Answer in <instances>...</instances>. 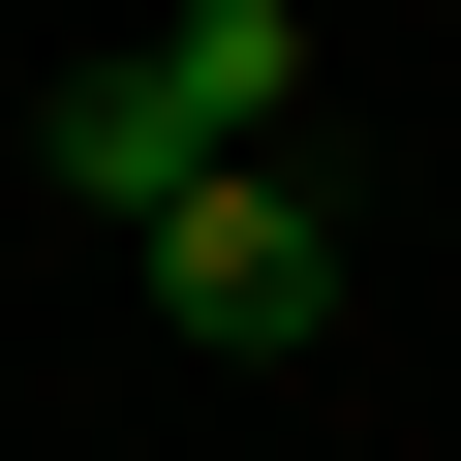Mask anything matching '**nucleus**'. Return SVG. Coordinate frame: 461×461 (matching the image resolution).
Returning a JSON list of instances; mask_svg holds the SVG:
<instances>
[{
	"label": "nucleus",
	"mask_w": 461,
	"mask_h": 461,
	"mask_svg": "<svg viewBox=\"0 0 461 461\" xmlns=\"http://www.w3.org/2000/svg\"><path fill=\"white\" fill-rule=\"evenodd\" d=\"M32 154H62V185H93V215H123V247H154V215H185V185H215V123H185V62H154V32H123V62H93V93H62V123H32Z\"/></svg>",
	"instance_id": "2"
},
{
	"label": "nucleus",
	"mask_w": 461,
	"mask_h": 461,
	"mask_svg": "<svg viewBox=\"0 0 461 461\" xmlns=\"http://www.w3.org/2000/svg\"><path fill=\"white\" fill-rule=\"evenodd\" d=\"M154 308H185L215 369H308V339H339V215H308L277 154H215V185L154 215Z\"/></svg>",
	"instance_id": "1"
}]
</instances>
